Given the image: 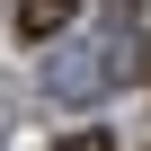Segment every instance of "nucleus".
Masks as SVG:
<instances>
[{"label":"nucleus","mask_w":151,"mask_h":151,"mask_svg":"<svg viewBox=\"0 0 151 151\" xmlns=\"http://www.w3.org/2000/svg\"><path fill=\"white\" fill-rule=\"evenodd\" d=\"M133 71H142V0H98V36L71 45L45 71V89L53 98H107V89L133 80Z\"/></svg>","instance_id":"obj_1"},{"label":"nucleus","mask_w":151,"mask_h":151,"mask_svg":"<svg viewBox=\"0 0 151 151\" xmlns=\"http://www.w3.org/2000/svg\"><path fill=\"white\" fill-rule=\"evenodd\" d=\"M71 18H80V0H18V9H9V27H18L27 45H53Z\"/></svg>","instance_id":"obj_2"},{"label":"nucleus","mask_w":151,"mask_h":151,"mask_svg":"<svg viewBox=\"0 0 151 151\" xmlns=\"http://www.w3.org/2000/svg\"><path fill=\"white\" fill-rule=\"evenodd\" d=\"M62 151H116V133H71Z\"/></svg>","instance_id":"obj_3"}]
</instances>
